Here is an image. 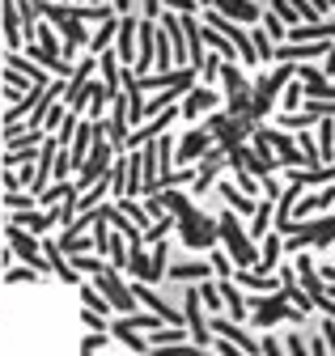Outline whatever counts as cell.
<instances>
[{
	"instance_id": "cell-1",
	"label": "cell",
	"mask_w": 335,
	"mask_h": 356,
	"mask_svg": "<svg viewBox=\"0 0 335 356\" xmlns=\"http://www.w3.org/2000/svg\"><path fill=\"white\" fill-rule=\"evenodd\" d=\"M5 242H9V250H13L26 267H34L38 276H47V272H51L47 259H43V246L34 242V234H26V229H17V225H5Z\"/></svg>"
},
{
	"instance_id": "cell-2",
	"label": "cell",
	"mask_w": 335,
	"mask_h": 356,
	"mask_svg": "<svg viewBox=\"0 0 335 356\" xmlns=\"http://www.w3.org/2000/svg\"><path fill=\"white\" fill-rule=\"evenodd\" d=\"M94 276H98V284H102V297H106L115 309H123V314H136V297H132V289L119 284L115 267H102V272H94Z\"/></svg>"
},
{
	"instance_id": "cell-3",
	"label": "cell",
	"mask_w": 335,
	"mask_h": 356,
	"mask_svg": "<svg viewBox=\"0 0 335 356\" xmlns=\"http://www.w3.org/2000/svg\"><path fill=\"white\" fill-rule=\"evenodd\" d=\"M56 220H60V216H56L51 208H30V212H13L9 225H17V229H26V234H34V238H38V234H47Z\"/></svg>"
},
{
	"instance_id": "cell-4",
	"label": "cell",
	"mask_w": 335,
	"mask_h": 356,
	"mask_svg": "<svg viewBox=\"0 0 335 356\" xmlns=\"http://www.w3.org/2000/svg\"><path fill=\"white\" fill-rule=\"evenodd\" d=\"M208 145H213V131H208V127H195L191 136H187V140L179 145V153H174L170 161H174V165H191V161H195L199 153H208Z\"/></svg>"
},
{
	"instance_id": "cell-5",
	"label": "cell",
	"mask_w": 335,
	"mask_h": 356,
	"mask_svg": "<svg viewBox=\"0 0 335 356\" xmlns=\"http://www.w3.org/2000/svg\"><path fill=\"white\" fill-rule=\"evenodd\" d=\"M221 98H217V89H208V85H191L187 89V102H183V115L187 119H195V115H204V111H213Z\"/></svg>"
},
{
	"instance_id": "cell-6",
	"label": "cell",
	"mask_w": 335,
	"mask_h": 356,
	"mask_svg": "<svg viewBox=\"0 0 335 356\" xmlns=\"http://www.w3.org/2000/svg\"><path fill=\"white\" fill-rule=\"evenodd\" d=\"M0 30H5V38H9V51H17L22 47V17H17V5L13 0H0Z\"/></svg>"
},
{
	"instance_id": "cell-7",
	"label": "cell",
	"mask_w": 335,
	"mask_h": 356,
	"mask_svg": "<svg viewBox=\"0 0 335 356\" xmlns=\"http://www.w3.org/2000/svg\"><path fill=\"white\" fill-rule=\"evenodd\" d=\"M115 34H119V51H115V56H119L123 64H136V17H132V13L119 17V30H115Z\"/></svg>"
},
{
	"instance_id": "cell-8",
	"label": "cell",
	"mask_w": 335,
	"mask_h": 356,
	"mask_svg": "<svg viewBox=\"0 0 335 356\" xmlns=\"http://www.w3.org/2000/svg\"><path fill=\"white\" fill-rule=\"evenodd\" d=\"M217 13L246 26V22H259V5H250V0H217Z\"/></svg>"
},
{
	"instance_id": "cell-9",
	"label": "cell",
	"mask_w": 335,
	"mask_h": 356,
	"mask_svg": "<svg viewBox=\"0 0 335 356\" xmlns=\"http://www.w3.org/2000/svg\"><path fill=\"white\" fill-rule=\"evenodd\" d=\"M208 327H213V331H221V335H225L229 343H238V348H242L246 356H255V352H259V343L250 339V335H246V331H242L238 323H229V318H213V323H208Z\"/></svg>"
},
{
	"instance_id": "cell-10",
	"label": "cell",
	"mask_w": 335,
	"mask_h": 356,
	"mask_svg": "<svg viewBox=\"0 0 335 356\" xmlns=\"http://www.w3.org/2000/svg\"><path fill=\"white\" fill-rule=\"evenodd\" d=\"M47 136H43V127H26V131H17L13 140H5V153H26V149H38Z\"/></svg>"
},
{
	"instance_id": "cell-11",
	"label": "cell",
	"mask_w": 335,
	"mask_h": 356,
	"mask_svg": "<svg viewBox=\"0 0 335 356\" xmlns=\"http://www.w3.org/2000/svg\"><path fill=\"white\" fill-rule=\"evenodd\" d=\"M280 250H284V246H280V238H268V242H263L259 263H255V272H259V276H263V272H272V267L280 263Z\"/></svg>"
},
{
	"instance_id": "cell-12",
	"label": "cell",
	"mask_w": 335,
	"mask_h": 356,
	"mask_svg": "<svg viewBox=\"0 0 335 356\" xmlns=\"http://www.w3.org/2000/svg\"><path fill=\"white\" fill-rule=\"evenodd\" d=\"M208 272H213L208 263H174V267H170L174 280H208Z\"/></svg>"
},
{
	"instance_id": "cell-13",
	"label": "cell",
	"mask_w": 335,
	"mask_h": 356,
	"mask_svg": "<svg viewBox=\"0 0 335 356\" xmlns=\"http://www.w3.org/2000/svg\"><path fill=\"white\" fill-rule=\"evenodd\" d=\"M0 204L13 208V212H30V208H38V204H34V191H0Z\"/></svg>"
},
{
	"instance_id": "cell-14",
	"label": "cell",
	"mask_w": 335,
	"mask_h": 356,
	"mask_svg": "<svg viewBox=\"0 0 335 356\" xmlns=\"http://www.w3.org/2000/svg\"><path fill=\"white\" fill-rule=\"evenodd\" d=\"M119 212H123V216H128V220H132V225H136L140 234L149 229V212H145V208H136V204H132L128 195H123V200H119Z\"/></svg>"
},
{
	"instance_id": "cell-15",
	"label": "cell",
	"mask_w": 335,
	"mask_h": 356,
	"mask_svg": "<svg viewBox=\"0 0 335 356\" xmlns=\"http://www.w3.org/2000/svg\"><path fill=\"white\" fill-rule=\"evenodd\" d=\"M272 229V200H263L259 208H255V225H250V238H263Z\"/></svg>"
},
{
	"instance_id": "cell-16",
	"label": "cell",
	"mask_w": 335,
	"mask_h": 356,
	"mask_svg": "<svg viewBox=\"0 0 335 356\" xmlns=\"http://www.w3.org/2000/svg\"><path fill=\"white\" fill-rule=\"evenodd\" d=\"M115 30H119V17H111V22H102V30H98V34L90 38V51H98V56H102V51H106V42L115 38Z\"/></svg>"
},
{
	"instance_id": "cell-17",
	"label": "cell",
	"mask_w": 335,
	"mask_h": 356,
	"mask_svg": "<svg viewBox=\"0 0 335 356\" xmlns=\"http://www.w3.org/2000/svg\"><path fill=\"white\" fill-rule=\"evenodd\" d=\"M217 289H221V293H225V305H229V309H234V314H238V318H242V314H246V297H242V293H238V289H234V284H229V280H221V284H217Z\"/></svg>"
},
{
	"instance_id": "cell-18",
	"label": "cell",
	"mask_w": 335,
	"mask_h": 356,
	"mask_svg": "<svg viewBox=\"0 0 335 356\" xmlns=\"http://www.w3.org/2000/svg\"><path fill=\"white\" fill-rule=\"evenodd\" d=\"M81 301H85V309H94V314H98V309H102V318H106V309H111V301L98 293V289H85V284H81Z\"/></svg>"
},
{
	"instance_id": "cell-19",
	"label": "cell",
	"mask_w": 335,
	"mask_h": 356,
	"mask_svg": "<svg viewBox=\"0 0 335 356\" xmlns=\"http://www.w3.org/2000/svg\"><path fill=\"white\" fill-rule=\"evenodd\" d=\"M34 280H38L34 267H9L5 272V284H34Z\"/></svg>"
},
{
	"instance_id": "cell-20",
	"label": "cell",
	"mask_w": 335,
	"mask_h": 356,
	"mask_svg": "<svg viewBox=\"0 0 335 356\" xmlns=\"http://www.w3.org/2000/svg\"><path fill=\"white\" fill-rule=\"evenodd\" d=\"M221 191H225V200H229V212H234V208H238V212H255V208H259V204H250L246 195H238V187H221Z\"/></svg>"
},
{
	"instance_id": "cell-21",
	"label": "cell",
	"mask_w": 335,
	"mask_h": 356,
	"mask_svg": "<svg viewBox=\"0 0 335 356\" xmlns=\"http://www.w3.org/2000/svg\"><path fill=\"white\" fill-rule=\"evenodd\" d=\"M106 250H111V267H128V246L119 238H106Z\"/></svg>"
},
{
	"instance_id": "cell-22",
	"label": "cell",
	"mask_w": 335,
	"mask_h": 356,
	"mask_svg": "<svg viewBox=\"0 0 335 356\" xmlns=\"http://www.w3.org/2000/svg\"><path fill=\"white\" fill-rule=\"evenodd\" d=\"M250 42H255V56L259 60H272V34L268 30H255V38H250Z\"/></svg>"
},
{
	"instance_id": "cell-23",
	"label": "cell",
	"mask_w": 335,
	"mask_h": 356,
	"mask_svg": "<svg viewBox=\"0 0 335 356\" xmlns=\"http://www.w3.org/2000/svg\"><path fill=\"white\" fill-rule=\"evenodd\" d=\"M208 267H213L217 276H229V272H234V267H229V254H221V250H217L213 259H208Z\"/></svg>"
},
{
	"instance_id": "cell-24",
	"label": "cell",
	"mask_w": 335,
	"mask_h": 356,
	"mask_svg": "<svg viewBox=\"0 0 335 356\" xmlns=\"http://www.w3.org/2000/svg\"><path fill=\"white\" fill-rule=\"evenodd\" d=\"M165 5H170V9H174L179 17H191V13L199 9V5H195V0H165Z\"/></svg>"
},
{
	"instance_id": "cell-25",
	"label": "cell",
	"mask_w": 335,
	"mask_h": 356,
	"mask_svg": "<svg viewBox=\"0 0 335 356\" xmlns=\"http://www.w3.org/2000/svg\"><path fill=\"white\" fill-rule=\"evenodd\" d=\"M98 348H106V335H102V331H94V335H90L85 343H81V352H85V356H94Z\"/></svg>"
},
{
	"instance_id": "cell-26",
	"label": "cell",
	"mask_w": 335,
	"mask_h": 356,
	"mask_svg": "<svg viewBox=\"0 0 335 356\" xmlns=\"http://www.w3.org/2000/svg\"><path fill=\"white\" fill-rule=\"evenodd\" d=\"M259 352H268V356H284V348H280V343H276V339H272V335H268V339H263V343H259Z\"/></svg>"
},
{
	"instance_id": "cell-27",
	"label": "cell",
	"mask_w": 335,
	"mask_h": 356,
	"mask_svg": "<svg viewBox=\"0 0 335 356\" xmlns=\"http://www.w3.org/2000/svg\"><path fill=\"white\" fill-rule=\"evenodd\" d=\"M318 327H322V335H327V343H331V352H335V318H322Z\"/></svg>"
},
{
	"instance_id": "cell-28",
	"label": "cell",
	"mask_w": 335,
	"mask_h": 356,
	"mask_svg": "<svg viewBox=\"0 0 335 356\" xmlns=\"http://www.w3.org/2000/svg\"><path fill=\"white\" fill-rule=\"evenodd\" d=\"M136 9V0H115V17H128Z\"/></svg>"
},
{
	"instance_id": "cell-29",
	"label": "cell",
	"mask_w": 335,
	"mask_h": 356,
	"mask_svg": "<svg viewBox=\"0 0 335 356\" xmlns=\"http://www.w3.org/2000/svg\"><path fill=\"white\" fill-rule=\"evenodd\" d=\"M288 352H293V356H306V343H302V335H293V339H288Z\"/></svg>"
},
{
	"instance_id": "cell-30",
	"label": "cell",
	"mask_w": 335,
	"mask_h": 356,
	"mask_svg": "<svg viewBox=\"0 0 335 356\" xmlns=\"http://www.w3.org/2000/svg\"><path fill=\"white\" fill-rule=\"evenodd\" d=\"M140 5H145V13H149V17H153V13H157V9H161V0H140Z\"/></svg>"
}]
</instances>
